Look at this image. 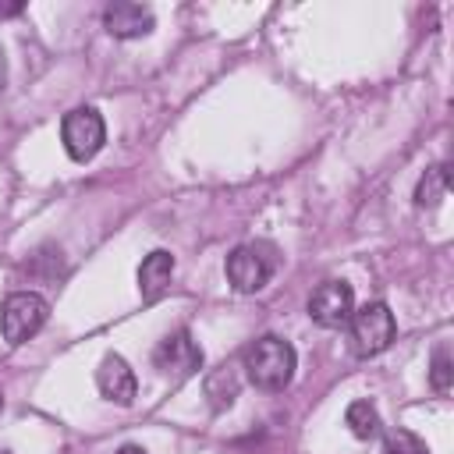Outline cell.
Masks as SVG:
<instances>
[{
    "label": "cell",
    "mask_w": 454,
    "mask_h": 454,
    "mask_svg": "<svg viewBox=\"0 0 454 454\" xmlns=\"http://www.w3.org/2000/svg\"><path fill=\"white\" fill-rule=\"evenodd\" d=\"M294 369H298V355L294 348L277 337V333H266L259 337L255 344H248L245 351V372L248 380L259 387V390H284L291 380H294Z\"/></svg>",
    "instance_id": "obj_1"
},
{
    "label": "cell",
    "mask_w": 454,
    "mask_h": 454,
    "mask_svg": "<svg viewBox=\"0 0 454 454\" xmlns=\"http://www.w3.org/2000/svg\"><path fill=\"white\" fill-rule=\"evenodd\" d=\"M351 351L358 358H372L380 351L390 348L394 333H397V323H394V312L383 305V301H369L362 305L358 312H351Z\"/></svg>",
    "instance_id": "obj_2"
},
{
    "label": "cell",
    "mask_w": 454,
    "mask_h": 454,
    "mask_svg": "<svg viewBox=\"0 0 454 454\" xmlns=\"http://www.w3.org/2000/svg\"><path fill=\"white\" fill-rule=\"evenodd\" d=\"M50 316V301L35 291H14L4 309H0V330H4V340L7 344H25L28 337H35L43 330Z\"/></svg>",
    "instance_id": "obj_3"
},
{
    "label": "cell",
    "mask_w": 454,
    "mask_h": 454,
    "mask_svg": "<svg viewBox=\"0 0 454 454\" xmlns=\"http://www.w3.org/2000/svg\"><path fill=\"white\" fill-rule=\"evenodd\" d=\"M60 142H64V149H67V156L74 163L92 160L103 149V142H106V124H103L99 110L96 106H74L71 114H64Z\"/></svg>",
    "instance_id": "obj_4"
},
{
    "label": "cell",
    "mask_w": 454,
    "mask_h": 454,
    "mask_svg": "<svg viewBox=\"0 0 454 454\" xmlns=\"http://www.w3.org/2000/svg\"><path fill=\"white\" fill-rule=\"evenodd\" d=\"M277 270V259L266 245H238L231 255H227V280L234 284V291L241 294H255L270 284Z\"/></svg>",
    "instance_id": "obj_5"
},
{
    "label": "cell",
    "mask_w": 454,
    "mask_h": 454,
    "mask_svg": "<svg viewBox=\"0 0 454 454\" xmlns=\"http://www.w3.org/2000/svg\"><path fill=\"white\" fill-rule=\"evenodd\" d=\"M351 312H355V291L344 280H323L309 298V316L326 330L344 326Z\"/></svg>",
    "instance_id": "obj_6"
},
{
    "label": "cell",
    "mask_w": 454,
    "mask_h": 454,
    "mask_svg": "<svg viewBox=\"0 0 454 454\" xmlns=\"http://www.w3.org/2000/svg\"><path fill=\"white\" fill-rule=\"evenodd\" d=\"M153 362L160 372H174V376H192L202 369V348L192 340L188 330H174L167 333L156 351H153Z\"/></svg>",
    "instance_id": "obj_7"
},
{
    "label": "cell",
    "mask_w": 454,
    "mask_h": 454,
    "mask_svg": "<svg viewBox=\"0 0 454 454\" xmlns=\"http://www.w3.org/2000/svg\"><path fill=\"white\" fill-rule=\"evenodd\" d=\"M96 387H99V394L106 397V401H114V404H121V408H128L131 401H135V394H138V380H135V369L121 358V355H103V362H99V369H96Z\"/></svg>",
    "instance_id": "obj_8"
},
{
    "label": "cell",
    "mask_w": 454,
    "mask_h": 454,
    "mask_svg": "<svg viewBox=\"0 0 454 454\" xmlns=\"http://www.w3.org/2000/svg\"><path fill=\"white\" fill-rule=\"evenodd\" d=\"M103 25H106V32H110L114 39H142V35L153 32L156 18H153V11L142 7V4L121 0V4H110V7L103 11Z\"/></svg>",
    "instance_id": "obj_9"
},
{
    "label": "cell",
    "mask_w": 454,
    "mask_h": 454,
    "mask_svg": "<svg viewBox=\"0 0 454 454\" xmlns=\"http://www.w3.org/2000/svg\"><path fill=\"white\" fill-rule=\"evenodd\" d=\"M170 277H174V255L167 248H156L142 259L138 266V291H142V301H156L167 287H170Z\"/></svg>",
    "instance_id": "obj_10"
},
{
    "label": "cell",
    "mask_w": 454,
    "mask_h": 454,
    "mask_svg": "<svg viewBox=\"0 0 454 454\" xmlns=\"http://www.w3.org/2000/svg\"><path fill=\"white\" fill-rule=\"evenodd\" d=\"M206 397H209V404H213L216 411L231 408L234 397H238V372H234L231 365L213 369V372L206 376Z\"/></svg>",
    "instance_id": "obj_11"
},
{
    "label": "cell",
    "mask_w": 454,
    "mask_h": 454,
    "mask_svg": "<svg viewBox=\"0 0 454 454\" xmlns=\"http://www.w3.org/2000/svg\"><path fill=\"white\" fill-rule=\"evenodd\" d=\"M344 422H348V429H351L358 440H372V436H380V429H383L380 411H376L369 401H351L348 411H344Z\"/></svg>",
    "instance_id": "obj_12"
},
{
    "label": "cell",
    "mask_w": 454,
    "mask_h": 454,
    "mask_svg": "<svg viewBox=\"0 0 454 454\" xmlns=\"http://www.w3.org/2000/svg\"><path fill=\"white\" fill-rule=\"evenodd\" d=\"M447 188H450V170H447V163L429 167V170L422 174L419 188H415V202H419V206H440V199L447 195Z\"/></svg>",
    "instance_id": "obj_13"
},
{
    "label": "cell",
    "mask_w": 454,
    "mask_h": 454,
    "mask_svg": "<svg viewBox=\"0 0 454 454\" xmlns=\"http://www.w3.org/2000/svg\"><path fill=\"white\" fill-rule=\"evenodd\" d=\"M429 383H433L436 394H447V390H450V383H454V365H450V351H447V348H436V351H433Z\"/></svg>",
    "instance_id": "obj_14"
},
{
    "label": "cell",
    "mask_w": 454,
    "mask_h": 454,
    "mask_svg": "<svg viewBox=\"0 0 454 454\" xmlns=\"http://www.w3.org/2000/svg\"><path fill=\"white\" fill-rule=\"evenodd\" d=\"M383 454H429V447H426V440H419L415 433H408V429H394V433H387Z\"/></svg>",
    "instance_id": "obj_15"
},
{
    "label": "cell",
    "mask_w": 454,
    "mask_h": 454,
    "mask_svg": "<svg viewBox=\"0 0 454 454\" xmlns=\"http://www.w3.org/2000/svg\"><path fill=\"white\" fill-rule=\"evenodd\" d=\"M114 454H149L145 447H138V443H124V447H117Z\"/></svg>",
    "instance_id": "obj_16"
},
{
    "label": "cell",
    "mask_w": 454,
    "mask_h": 454,
    "mask_svg": "<svg viewBox=\"0 0 454 454\" xmlns=\"http://www.w3.org/2000/svg\"><path fill=\"white\" fill-rule=\"evenodd\" d=\"M4 82H7V60H4V50H0V89H4Z\"/></svg>",
    "instance_id": "obj_17"
},
{
    "label": "cell",
    "mask_w": 454,
    "mask_h": 454,
    "mask_svg": "<svg viewBox=\"0 0 454 454\" xmlns=\"http://www.w3.org/2000/svg\"><path fill=\"white\" fill-rule=\"evenodd\" d=\"M0 454H7V450H0Z\"/></svg>",
    "instance_id": "obj_18"
}]
</instances>
